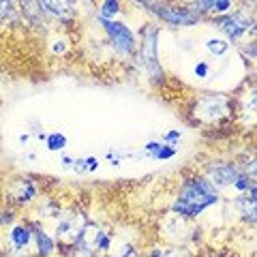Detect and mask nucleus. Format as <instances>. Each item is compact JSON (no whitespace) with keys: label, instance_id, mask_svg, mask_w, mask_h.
Here are the masks:
<instances>
[{"label":"nucleus","instance_id":"nucleus-1","mask_svg":"<svg viewBox=\"0 0 257 257\" xmlns=\"http://www.w3.org/2000/svg\"><path fill=\"white\" fill-rule=\"evenodd\" d=\"M219 189L206 176H187L180 182L178 195L172 204V212L184 221H193L210 206L219 204Z\"/></svg>","mask_w":257,"mask_h":257},{"label":"nucleus","instance_id":"nucleus-2","mask_svg":"<svg viewBox=\"0 0 257 257\" xmlns=\"http://www.w3.org/2000/svg\"><path fill=\"white\" fill-rule=\"evenodd\" d=\"M159 35H161V26L157 22H146L142 26V41H140L138 58L152 86L163 84V79H165V73L159 62Z\"/></svg>","mask_w":257,"mask_h":257},{"label":"nucleus","instance_id":"nucleus-3","mask_svg":"<svg viewBox=\"0 0 257 257\" xmlns=\"http://www.w3.org/2000/svg\"><path fill=\"white\" fill-rule=\"evenodd\" d=\"M231 103L225 94H216V92H210V94H204L199 96L193 105V114H195L197 122L202 124H219L225 116H229V109Z\"/></svg>","mask_w":257,"mask_h":257},{"label":"nucleus","instance_id":"nucleus-4","mask_svg":"<svg viewBox=\"0 0 257 257\" xmlns=\"http://www.w3.org/2000/svg\"><path fill=\"white\" fill-rule=\"evenodd\" d=\"M253 24H255V18L248 9H236L231 13L212 18V26L219 28L223 35L227 37V41H238V39H242L246 32L253 28Z\"/></svg>","mask_w":257,"mask_h":257},{"label":"nucleus","instance_id":"nucleus-5","mask_svg":"<svg viewBox=\"0 0 257 257\" xmlns=\"http://www.w3.org/2000/svg\"><path fill=\"white\" fill-rule=\"evenodd\" d=\"M96 22L101 24V28L105 30V35L109 39L111 47L120 54V56H133L138 52V41H135L133 30L126 24L118 22V20H103L96 15Z\"/></svg>","mask_w":257,"mask_h":257},{"label":"nucleus","instance_id":"nucleus-6","mask_svg":"<svg viewBox=\"0 0 257 257\" xmlns=\"http://www.w3.org/2000/svg\"><path fill=\"white\" fill-rule=\"evenodd\" d=\"M152 15L167 24V26H174V28H189V26H195V24L202 22V15L197 11H193L191 7H172V5H165V3H159L150 9Z\"/></svg>","mask_w":257,"mask_h":257},{"label":"nucleus","instance_id":"nucleus-7","mask_svg":"<svg viewBox=\"0 0 257 257\" xmlns=\"http://www.w3.org/2000/svg\"><path fill=\"white\" fill-rule=\"evenodd\" d=\"M242 172L244 170H240L236 163H212L206 167V178L210 180L216 189H223V187H231Z\"/></svg>","mask_w":257,"mask_h":257},{"label":"nucleus","instance_id":"nucleus-8","mask_svg":"<svg viewBox=\"0 0 257 257\" xmlns=\"http://www.w3.org/2000/svg\"><path fill=\"white\" fill-rule=\"evenodd\" d=\"M7 242L13 251L26 253L28 246L35 242V234H32V225L30 223H13L9 231H7Z\"/></svg>","mask_w":257,"mask_h":257},{"label":"nucleus","instance_id":"nucleus-9","mask_svg":"<svg viewBox=\"0 0 257 257\" xmlns=\"http://www.w3.org/2000/svg\"><path fill=\"white\" fill-rule=\"evenodd\" d=\"M41 5L47 15L60 22H69L77 15V0H41Z\"/></svg>","mask_w":257,"mask_h":257},{"label":"nucleus","instance_id":"nucleus-10","mask_svg":"<svg viewBox=\"0 0 257 257\" xmlns=\"http://www.w3.org/2000/svg\"><path fill=\"white\" fill-rule=\"evenodd\" d=\"M9 197L15 206H30L37 199V184L30 178H20L13 182V189L9 191Z\"/></svg>","mask_w":257,"mask_h":257},{"label":"nucleus","instance_id":"nucleus-11","mask_svg":"<svg viewBox=\"0 0 257 257\" xmlns=\"http://www.w3.org/2000/svg\"><path fill=\"white\" fill-rule=\"evenodd\" d=\"M18 7H20L22 18L26 20L32 28H41L45 24L47 13L43 9L41 0H18Z\"/></svg>","mask_w":257,"mask_h":257},{"label":"nucleus","instance_id":"nucleus-12","mask_svg":"<svg viewBox=\"0 0 257 257\" xmlns=\"http://www.w3.org/2000/svg\"><path fill=\"white\" fill-rule=\"evenodd\" d=\"M32 234H35V246H37V255L39 257H52L58 251V244H56V238L52 234H47L45 227H41L37 221H32Z\"/></svg>","mask_w":257,"mask_h":257},{"label":"nucleus","instance_id":"nucleus-13","mask_svg":"<svg viewBox=\"0 0 257 257\" xmlns=\"http://www.w3.org/2000/svg\"><path fill=\"white\" fill-rule=\"evenodd\" d=\"M234 3L236 0H195L189 7L193 11H197L199 15H225V13H229Z\"/></svg>","mask_w":257,"mask_h":257},{"label":"nucleus","instance_id":"nucleus-14","mask_svg":"<svg viewBox=\"0 0 257 257\" xmlns=\"http://www.w3.org/2000/svg\"><path fill=\"white\" fill-rule=\"evenodd\" d=\"M18 0H0V26L7 24H18L20 20Z\"/></svg>","mask_w":257,"mask_h":257},{"label":"nucleus","instance_id":"nucleus-15","mask_svg":"<svg viewBox=\"0 0 257 257\" xmlns=\"http://www.w3.org/2000/svg\"><path fill=\"white\" fill-rule=\"evenodd\" d=\"M236 206L240 214H242V219L257 225V202H253V199H248L244 193H240V195L236 197Z\"/></svg>","mask_w":257,"mask_h":257},{"label":"nucleus","instance_id":"nucleus-16","mask_svg":"<svg viewBox=\"0 0 257 257\" xmlns=\"http://www.w3.org/2000/svg\"><path fill=\"white\" fill-rule=\"evenodd\" d=\"M67 135L60 133V131H54V133H47V140H45V148L50 152H62L64 148H67Z\"/></svg>","mask_w":257,"mask_h":257},{"label":"nucleus","instance_id":"nucleus-17","mask_svg":"<svg viewBox=\"0 0 257 257\" xmlns=\"http://www.w3.org/2000/svg\"><path fill=\"white\" fill-rule=\"evenodd\" d=\"M122 7H120V0H103L101 9H99V18L103 20H116Z\"/></svg>","mask_w":257,"mask_h":257},{"label":"nucleus","instance_id":"nucleus-18","mask_svg":"<svg viewBox=\"0 0 257 257\" xmlns=\"http://www.w3.org/2000/svg\"><path fill=\"white\" fill-rule=\"evenodd\" d=\"M206 50L210 54H214V56H225L229 52V41L227 39L210 37V39H206Z\"/></svg>","mask_w":257,"mask_h":257},{"label":"nucleus","instance_id":"nucleus-19","mask_svg":"<svg viewBox=\"0 0 257 257\" xmlns=\"http://www.w3.org/2000/svg\"><path fill=\"white\" fill-rule=\"evenodd\" d=\"M146 257H182V251L174 246H152Z\"/></svg>","mask_w":257,"mask_h":257},{"label":"nucleus","instance_id":"nucleus-20","mask_svg":"<svg viewBox=\"0 0 257 257\" xmlns=\"http://www.w3.org/2000/svg\"><path fill=\"white\" fill-rule=\"evenodd\" d=\"M176 155H178V150H176L174 146H170V144H163V146H161L155 155H152V159H155V161H170Z\"/></svg>","mask_w":257,"mask_h":257},{"label":"nucleus","instance_id":"nucleus-21","mask_svg":"<svg viewBox=\"0 0 257 257\" xmlns=\"http://www.w3.org/2000/svg\"><path fill=\"white\" fill-rule=\"evenodd\" d=\"M18 219V214H15L13 208H5V210H0V229H9L11 225L15 223Z\"/></svg>","mask_w":257,"mask_h":257},{"label":"nucleus","instance_id":"nucleus-22","mask_svg":"<svg viewBox=\"0 0 257 257\" xmlns=\"http://www.w3.org/2000/svg\"><path fill=\"white\" fill-rule=\"evenodd\" d=\"M251 184H253V180H251V178H248V176H246V172H242V174H240L238 178H236V182L231 184V187H234L238 193H244V191H248V189H251Z\"/></svg>","mask_w":257,"mask_h":257},{"label":"nucleus","instance_id":"nucleus-23","mask_svg":"<svg viewBox=\"0 0 257 257\" xmlns=\"http://www.w3.org/2000/svg\"><path fill=\"white\" fill-rule=\"evenodd\" d=\"M193 73H195L197 79H206L208 75H210V64H208L206 60H197L195 67H193Z\"/></svg>","mask_w":257,"mask_h":257},{"label":"nucleus","instance_id":"nucleus-24","mask_svg":"<svg viewBox=\"0 0 257 257\" xmlns=\"http://www.w3.org/2000/svg\"><path fill=\"white\" fill-rule=\"evenodd\" d=\"M161 146H163V142H155V140H150V142L144 144V155L152 159V155H155V152H157Z\"/></svg>","mask_w":257,"mask_h":257},{"label":"nucleus","instance_id":"nucleus-25","mask_svg":"<svg viewBox=\"0 0 257 257\" xmlns=\"http://www.w3.org/2000/svg\"><path fill=\"white\" fill-rule=\"evenodd\" d=\"M180 138H182V133L176 128V131H167L165 135H163V144H170V146H174L176 142H180Z\"/></svg>","mask_w":257,"mask_h":257},{"label":"nucleus","instance_id":"nucleus-26","mask_svg":"<svg viewBox=\"0 0 257 257\" xmlns=\"http://www.w3.org/2000/svg\"><path fill=\"white\" fill-rule=\"evenodd\" d=\"M242 52L248 56V58H255V60H257V39H253L251 43H246V45L242 47Z\"/></svg>","mask_w":257,"mask_h":257},{"label":"nucleus","instance_id":"nucleus-27","mask_svg":"<svg viewBox=\"0 0 257 257\" xmlns=\"http://www.w3.org/2000/svg\"><path fill=\"white\" fill-rule=\"evenodd\" d=\"M244 172H246V176H248V178H251V180L257 184V159H253L251 163L246 165V170H244Z\"/></svg>","mask_w":257,"mask_h":257},{"label":"nucleus","instance_id":"nucleus-28","mask_svg":"<svg viewBox=\"0 0 257 257\" xmlns=\"http://www.w3.org/2000/svg\"><path fill=\"white\" fill-rule=\"evenodd\" d=\"M248 109L257 114V88H253L251 92H248Z\"/></svg>","mask_w":257,"mask_h":257},{"label":"nucleus","instance_id":"nucleus-29","mask_svg":"<svg viewBox=\"0 0 257 257\" xmlns=\"http://www.w3.org/2000/svg\"><path fill=\"white\" fill-rule=\"evenodd\" d=\"M52 52H54V54H64V52H67V41H64V39H58V41H54Z\"/></svg>","mask_w":257,"mask_h":257},{"label":"nucleus","instance_id":"nucleus-30","mask_svg":"<svg viewBox=\"0 0 257 257\" xmlns=\"http://www.w3.org/2000/svg\"><path fill=\"white\" fill-rule=\"evenodd\" d=\"M96 170H99V159L86 157V172H96Z\"/></svg>","mask_w":257,"mask_h":257},{"label":"nucleus","instance_id":"nucleus-31","mask_svg":"<svg viewBox=\"0 0 257 257\" xmlns=\"http://www.w3.org/2000/svg\"><path fill=\"white\" fill-rule=\"evenodd\" d=\"M71 170L77 172V174H86V159H75V163Z\"/></svg>","mask_w":257,"mask_h":257},{"label":"nucleus","instance_id":"nucleus-32","mask_svg":"<svg viewBox=\"0 0 257 257\" xmlns=\"http://www.w3.org/2000/svg\"><path fill=\"white\" fill-rule=\"evenodd\" d=\"M75 163V159L73 157H69V155H60V165L64 167V170H71Z\"/></svg>","mask_w":257,"mask_h":257},{"label":"nucleus","instance_id":"nucleus-33","mask_svg":"<svg viewBox=\"0 0 257 257\" xmlns=\"http://www.w3.org/2000/svg\"><path fill=\"white\" fill-rule=\"evenodd\" d=\"M28 142H30V135L28 133H22L20 135V144H28Z\"/></svg>","mask_w":257,"mask_h":257},{"label":"nucleus","instance_id":"nucleus-34","mask_svg":"<svg viewBox=\"0 0 257 257\" xmlns=\"http://www.w3.org/2000/svg\"><path fill=\"white\" fill-rule=\"evenodd\" d=\"M248 35H251L253 39H257V22L253 24V28H251V30H248Z\"/></svg>","mask_w":257,"mask_h":257},{"label":"nucleus","instance_id":"nucleus-35","mask_svg":"<svg viewBox=\"0 0 257 257\" xmlns=\"http://www.w3.org/2000/svg\"><path fill=\"white\" fill-rule=\"evenodd\" d=\"M67 257H90V255H84V253H77V251H73V253L67 255Z\"/></svg>","mask_w":257,"mask_h":257},{"label":"nucleus","instance_id":"nucleus-36","mask_svg":"<svg viewBox=\"0 0 257 257\" xmlns=\"http://www.w3.org/2000/svg\"><path fill=\"white\" fill-rule=\"evenodd\" d=\"M163 3H165V0H163Z\"/></svg>","mask_w":257,"mask_h":257}]
</instances>
